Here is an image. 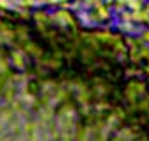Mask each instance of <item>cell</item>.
Wrapping results in <instances>:
<instances>
[{
  "mask_svg": "<svg viewBox=\"0 0 149 141\" xmlns=\"http://www.w3.org/2000/svg\"><path fill=\"white\" fill-rule=\"evenodd\" d=\"M142 39H146V41L149 43V30H146V32L142 34Z\"/></svg>",
  "mask_w": 149,
  "mask_h": 141,
  "instance_id": "2e32d148",
  "label": "cell"
},
{
  "mask_svg": "<svg viewBox=\"0 0 149 141\" xmlns=\"http://www.w3.org/2000/svg\"><path fill=\"white\" fill-rule=\"evenodd\" d=\"M142 141H146V139H142Z\"/></svg>",
  "mask_w": 149,
  "mask_h": 141,
  "instance_id": "ffe728a7",
  "label": "cell"
},
{
  "mask_svg": "<svg viewBox=\"0 0 149 141\" xmlns=\"http://www.w3.org/2000/svg\"><path fill=\"white\" fill-rule=\"evenodd\" d=\"M25 59H27V54L23 50H14L11 54V66H14L16 70H23L25 68Z\"/></svg>",
  "mask_w": 149,
  "mask_h": 141,
  "instance_id": "3957f363",
  "label": "cell"
},
{
  "mask_svg": "<svg viewBox=\"0 0 149 141\" xmlns=\"http://www.w3.org/2000/svg\"><path fill=\"white\" fill-rule=\"evenodd\" d=\"M132 22L133 23H146V22H149V13L146 9L132 11Z\"/></svg>",
  "mask_w": 149,
  "mask_h": 141,
  "instance_id": "52a82bcc",
  "label": "cell"
},
{
  "mask_svg": "<svg viewBox=\"0 0 149 141\" xmlns=\"http://www.w3.org/2000/svg\"><path fill=\"white\" fill-rule=\"evenodd\" d=\"M98 2H100V0H80V4H82L85 9H89V7H94Z\"/></svg>",
  "mask_w": 149,
  "mask_h": 141,
  "instance_id": "5bb4252c",
  "label": "cell"
},
{
  "mask_svg": "<svg viewBox=\"0 0 149 141\" xmlns=\"http://www.w3.org/2000/svg\"><path fill=\"white\" fill-rule=\"evenodd\" d=\"M139 107H140V109H144V111H147V113H149V97H146V98H144V100H142V102H140V104H139Z\"/></svg>",
  "mask_w": 149,
  "mask_h": 141,
  "instance_id": "9a60e30c",
  "label": "cell"
},
{
  "mask_svg": "<svg viewBox=\"0 0 149 141\" xmlns=\"http://www.w3.org/2000/svg\"><path fill=\"white\" fill-rule=\"evenodd\" d=\"M114 2H116V0H103V4H105V6H107V4H114Z\"/></svg>",
  "mask_w": 149,
  "mask_h": 141,
  "instance_id": "e0dca14e",
  "label": "cell"
},
{
  "mask_svg": "<svg viewBox=\"0 0 149 141\" xmlns=\"http://www.w3.org/2000/svg\"><path fill=\"white\" fill-rule=\"evenodd\" d=\"M78 18H80V22H82L85 27H92L94 23H98L94 13H92V11H87V9H84V11L80 9V11H78Z\"/></svg>",
  "mask_w": 149,
  "mask_h": 141,
  "instance_id": "5b68a950",
  "label": "cell"
},
{
  "mask_svg": "<svg viewBox=\"0 0 149 141\" xmlns=\"http://www.w3.org/2000/svg\"><path fill=\"white\" fill-rule=\"evenodd\" d=\"M37 4H52V6H66L68 0H37Z\"/></svg>",
  "mask_w": 149,
  "mask_h": 141,
  "instance_id": "7c38bea8",
  "label": "cell"
},
{
  "mask_svg": "<svg viewBox=\"0 0 149 141\" xmlns=\"http://www.w3.org/2000/svg\"><path fill=\"white\" fill-rule=\"evenodd\" d=\"M132 139H133V132L132 130L130 129H121L114 141H132Z\"/></svg>",
  "mask_w": 149,
  "mask_h": 141,
  "instance_id": "ba28073f",
  "label": "cell"
},
{
  "mask_svg": "<svg viewBox=\"0 0 149 141\" xmlns=\"http://www.w3.org/2000/svg\"><path fill=\"white\" fill-rule=\"evenodd\" d=\"M0 57H2V54H0Z\"/></svg>",
  "mask_w": 149,
  "mask_h": 141,
  "instance_id": "d6986e66",
  "label": "cell"
},
{
  "mask_svg": "<svg viewBox=\"0 0 149 141\" xmlns=\"http://www.w3.org/2000/svg\"><path fill=\"white\" fill-rule=\"evenodd\" d=\"M92 13H94V16H96V20H98V22H107V20H110L108 7L101 2V0L94 6V11H92Z\"/></svg>",
  "mask_w": 149,
  "mask_h": 141,
  "instance_id": "277c9868",
  "label": "cell"
},
{
  "mask_svg": "<svg viewBox=\"0 0 149 141\" xmlns=\"http://www.w3.org/2000/svg\"><path fill=\"white\" fill-rule=\"evenodd\" d=\"M50 23H55V25H59V27H68V25H74L73 22V16L69 11L66 9H59V11H55L53 14H50Z\"/></svg>",
  "mask_w": 149,
  "mask_h": 141,
  "instance_id": "6da1fadb",
  "label": "cell"
},
{
  "mask_svg": "<svg viewBox=\"0 0 149 141\" xmlns=\"http://www.w3.org/2000/svg\"><path fill=\"white\" fill-rule=\"evenodd\" d=\"M147 70H149V68H147ZM147 73H149V72H147Z\"/></svg>",
  "mask_w": 149,
  "mask_h": 141,
  "instance_id": "44dd1931",
  "label": "cell"
},
{
  "mask_svg": "<svg viewBox=\"0 0 149 141\" xmlns=\"http://www.w3.org/2000/svg\"><path fill=\"white\" fill-rule=\"evenodd\" d=\"M126 7H130L132 11H139L142 9V0H126Z\"/></svg>",
  "mask_w": 149,
  "mask_h": 141,
  "instance_id": "8fae6325",
  "label": "cell"
},
{
  "mask_svg": "<svg viewBox=\"0 0 149 141\" xmlns=\"http://www.w3.org/2000/svg\"><path fill=\"white\" fill-rule=\"evenodd\" d=\"M34 20L37 22V25L45 30V29L48 27V23H50V14H48L46 11H37V13L34 14Z\"/></svg>",
  "mask_w": 149,
  "mask_h": 141,
  "instance_id": "8992f818",
  "label": "cell"
},
{
  "mask_svg": "<svg viewBox=\"0 0 149 141\" xmlns=\"http://www.w3.org/2000/svg\"><path fill=\"white\" fill-rule=\"evenodd\" d=\"M114 50L117 52L119 56H124V57L128 56V48H126V47H124V43H123V41H119V39L114 43Z\"/></svg>",
  "mask_w": 149,
  "mask_h": 141,
  "instance_id": "30bf717a",
  "label": "cell"
},
{
  "mask_svg": "<svg viewBox=\"0 0 149 141\" xmlns=\"http://www.w3.org/2000/svg\"><path fill=\"white\" fill-rule=\"evenodd\" d=\"M124 95H126V98H128L130 102H135L139 97L146 95V84H144V82H140V80H133V82H130V84L126 86Z\"/></svg>",
  "mask_w": 149,
  "mask_h": 141,
  "instance_id": "7a4b0ae2",
  "label": "cell"
},
{
  "mask_svg": "<svg viewBox=\"0 0 149 141\" xmlns=\"http://www.w3.org/2000/svg\"><path fill=\"white\" fill-rule=\"evenodd\" d=\"M121 29H123L124 32H128V34H137V32H140V27H137L133 22H126V23H121Z\"/></svg>",
  "mask_w": 149,
  "mask_h": 141,
  "instance_id": "9c48e42d",
  "label": "cell"
},
{
  "mask_svg": "<svg viewBox=\"0 0 149 141\" xmlns=\"http://www.w3.org/2000/svg\"><path fill=\"white\" fill-rule=\"evenodd\" d=\"M0 7L2 9H16L13 0H0Z\"/></svg>",
  "mask_w": 149,
  "mask_h": 141,
  "instance_id": "4fadbf2b",
  "label": "cell"
},
{
  "mask_svg": "<svg viewBox=\"0 0 149 141\" xmlns=\"http://www.w3.org/2000/svg\"><path fill=\"white\" fill-rule=\"evenodd\" d=\"M146 11H147V13H149V4H147V9H146Z\"/></svg>",
  "mask_w": 149,
  "mask_h": 141,
  "instance_id": "ac0fdd59",
  "label": "cell"
}]
</instances>
